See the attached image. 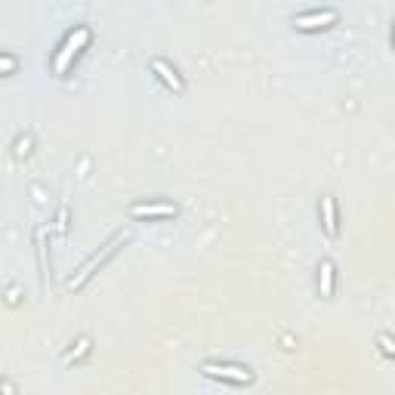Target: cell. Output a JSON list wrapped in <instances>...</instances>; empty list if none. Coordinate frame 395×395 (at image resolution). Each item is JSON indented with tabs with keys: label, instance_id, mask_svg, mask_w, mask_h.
Returning a JSON list of instances; mask_svg holds the SVG:
<instances>
[{
	"label": "cell",
	"instance_id": "obj_6",
	"mask_svg": "<svg viewBox=\"0 0 395 395\" xmlns=\"http://www.w3.org/2000/svg\"><path fill=\"white\" fill-rule=\"evenodd\" d=\"M152 68H155V74H158V78H161L173 93H185V81H183V74L176 71L167 59H152Z\"/></svg>",
	"mask_w": 395,
	"mask_h": 395
},
{
	"label": "cell",
	"instance_id": "obj_1",
	"mask_svg": "<svg viewBox=\"0 0 395 395\" xmlns=\"http://www.w3.org/2000/svg\"><path fill=\"white\" fill-rule=\"evenodd\" d=\"M120 241H124V235H115V238H111L99 253H93V257L78 269V275H74V278L68 281V290H81L83 284H87V281H90L93 275H96V272H99L102 266H106V262H108L111 257H115V250H118V244H120Z\"/></svg>",
	"mask_w": 395,
	"mask_h": 395
},
{
	"label": "cell",
	"instance_id": "obj_8",
	"mask_svg": "<svg viewBox=\"0 0 395 395\" xmlns=\"http://www.w3.org/2000/svg\"><path fill=\"white\" fill-rule=\"evenodd\" d=\"M318 287H322V297L327 299L334 297V262L331 260H322V266H318Z\"/></svg>",
	"mask_w": 395,
	"mask_h": 395
},
{
	"label": "cell",
	"instance_id": "obj_9",
	"mask_svg": "<svg viewBox=\"0 0 395 395\" xmlns=\"http://www.w3.org/2000/svg\"><path fill=\"white\" fill-rule=\"evenodd\" d=\"M16 68H19L16 56H0V74H13Z\"/></svg>",
	"mask_w": 395,
	"mask_h": 395
},
{
	"label": "cell",
	"instance_id": "obj_2",
	"mask_svg": "<svg viewBox=\"0 0 395 395\" xmlns=\"http://www.w3.org/2000/svg\"><path fill=\"white\" fill-rule=\"evenodd\" d=\"M87 43H90V28H87V25L74 28V31L65 37V43L59 46V53H56V65H53L56 74H65V71H68V65L78 59V53H81Z\"/></svg>",
	"mask_w": 395,
	"mask_h": 395
},
{
	"label": "cell",
	"instance_id": "obj_7",
	"mask_svg": "<svg viewBox=\"0 0 395 395\" xmlns=\"http://www.w3.org/2000/svg\"><path fill=\"white\" fill-rule=\"evenodd\" d=\"M322 216H324V232H327V238H337L340 225H337V201H334V195H324V198H322Z\"/></svg>",
	"mask_w": 395,
	"mask_h": 395
},
{
	"label": "cell",
	"instance_id": "obj_4",
	"mask_svg": "<svg viewBox=\"0 0 395 395\" xmlns=\"http://www.w3.org/2000/svg\"><path fill=\"white\" fill-rule=\"evenodd\" d=\"M337 22V9H312V13H299L294 16V28L297 31H322Z\"/></svg>",
	"mask_w": 395,
	"mask_h": 395
},
{
	"label": "cell",
	"instance_id": "obj_3",
	"mask_svg": "<svg viewBox=\"0 0 395 395\" xmlns=\"http://www.w3.org/2000/svg\"><path fill=\"white\" fill-rule=\"evenodd\" d=\"M204 377H213V380H222V383H235V386H247L253 383V374L241 364H222V361H207L201 368Z\"/></svg>",
	"mask_w": 395,
	"mask_h": 395
},
{
	"label": "cell",
	"instance_id": "obj_10",
	"mask_svg": "<svg viewBox=\"0 0 395 395\" xmlns=\"http://www.w3.org/2000/svg\"><path fill=\"white\" fill-rule=\"evenodd\" d=\"M380 343H383V352H386V355H389V359H392V355H395V349H392V343H389V337H383V340H380Z\"/></svg>",
	"mask_w": 395,
	"mask_h": 395
},
{
	"label": "cell",
	"instance_id": "obj_5",
	"mask_svg": "<svg viewBox=\"0 0 395 395\" xmlns=\"http://www.w3.org/2000/svg\"><path fill=\"white\" fill-rule=\"evenodd\" d=\"M130 216H136V220H170V216H176V204H170V201L133 204L130 207Z\"/></svg>",
	"mask_w": 395,
	"mask_h": 395
}]
</instances>
